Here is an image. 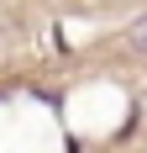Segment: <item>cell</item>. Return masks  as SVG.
<instances>
[{"label":"cell","mask_w":147,"mask_h":153,"mask_svg":"<svg viewBox=\"0 0 147 153\" xmlns=\"http://www.w3.org/2000/svg\"><path fill=\"white\" fill-rule=\"evenodd\" d=\"M132 42H137V48H147V16H142V21L132 27Z\"/></svg>","instance_id":"obj_1"}]
</instances>
